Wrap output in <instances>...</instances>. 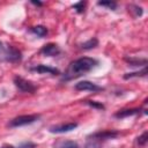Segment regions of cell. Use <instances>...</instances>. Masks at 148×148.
I'll return each mask as SVG.
<instances>
[{
	"label": "cell",
	"instance_id": "cell-21",
	"mask_svg": "<svg viewBox=\"0 0 148 148\" xmlns=\"http://www.w3.org/2000/svg\"><path fill=\"white\" fill-rule=\"evenodd\" d=\"M18 148H36V145L31 141H27V142H22L18 146Z\"/></svg>",
	"mask_w": 148,
	"mask_h": 148
},
{
	"label": "cell",
	"instance_id": "cell-18",
	"mask_svg": "<svg viewBox=\"0 0 148 148\" xmlns=\"http://www.w3.org/2000/svg\"><path fill=\"white\" fill-rule=\"evenodd\" d=\"M136 142H138V146H140V147H145V146L147 145V142H148V132L145 131L140 136H138Z\"/></svg>",
	"mask_w": 148,
	"mask_h": 148
},
{
	"label": "cell",
	"instance_id": "cell-7",
	"mask_svg": "<svg viewBox=\"0 0 148 148\" xmlns=\"http://www.w3.org/2000/svg\"><path fill=\"white\" fill-rule=\"evenodd\" d=\"M60 47L54 44V43H49V44H45L40 50H39V53L43 54L44 57H56L58 54H60Z\"/></svg>",
	"mask_w": 148,
	"mask_h": 148
},
{
	"label": "cell",
	"instance_id": "cell-22",
	"mask_svg": "<svg viewBox=\"0 0 148 148\" xmlns=\"http://www.w3.org/2000/svg\"><path fill=\"white\" fill-rule=\"evenodd\" d=\"M31 3H34L35 6H38V7H40V6H43V2H40V1H31Z\"/></svg>",
	"mask_w": 148,
	"mask_h": 148
},
{
	"label": "cell",
	"instance_id": "cell-14",
	"mask_svg": "<svg viewBox=\"0 0 148 148\" xmlns=\"http://www.w3.org/2000/svg\"><path fill=\"white\" fill-rule=\"evenodd\" d=\"M147 73H148V71H147V66H146V67H143V68H142L141 71H139V72L126 73V74L124 75V79H125V80H128V79H132V77H142V76H146Z\"/></svg>",
	"mask_w": 148,
	"mask_h": 148
},
{
	"label": "cell",
	"instance_id": "cell-11",
	"mask_svg": "<svg viewBox=\"0 0 148 148\" xmlns=\"http://www.w3.org/2000/svg\"><path fill=\"white\" fill-rule=\"evenodd\" d=\"M124 60L131 66H143L145 67L148 64L146 58H131V57L128 58V57H126V58H124Z\"/></svg>",
	"mask_w": 148,
	"mask_h": 148
},
{
	"label": "cell",
	"instance_id": "cell-8",
	"mask_svg": "<svg viewBox=\"0 0 148 148\" xmlns=\"http://www.w3.org/2000/svg\"><path fill=\"white\" fill-rule=\"evenodd\" d=\"M77 127V123H66V124H60V125H54L49 128V132L51 133H67L73 131L74 128Z\"/></svg>",
	"mask_w": 148,
	"mask_h": 148
},
{
	"label": "cell",
	"instance_id": "cell-6",
	"mask_svg": "<svg viewBox=\"0 0 148 148\" xmlns=\"http://www.w3.org/2000/svg\"><path fill=\"white\" fill-rule=\"evenodd\" d=\"M75 90H79V91H92V92H97V91H102L104 90L103 87L94 83V82H90V81H80L77 82L75 86H74Z\"/></svg>",
	"mask_w": 148,
	"mask_h": 148
},
{
	"label": "cell",
	"instance_id": "cell-1",
	"mask_svg": "<svg viewBox=\"0 0 148 148\" xmlns=\"http://www.w3.org/2000/svg\"><path fill=\"white\" fill-rule=\"evenodd\" d=\"M98 65V60L90 57H82L79 59H75L69 62L67 69L61 75V81L67 82L74 79H77L88 72H90L92 68H95Z\"/></svg>",
	"mask_w": 148,
	"mask_h": 148
},
{
	"label": "cell",
	"instance_id": "cell-3",
	"mask_svg": "<svg viewBox=\"0 0 148 148\" xmlns=\"http://www.w3.org/2000/svg\"><path fill=\"white\" fill-rule=\"evenodd\" d=\"M40 118V114H23V116H18L13 118L12 120H9V123L7 124L8 127H21V126H25V125H30L35 121H37Z\"/></svg>",
	"mask_w": 148,
	"mask_h": 148
},
{
	"label": "cell",
	"instance_id": "cell-4",
	"mask_svg": "<svg viewBox=\"0 0 148 148\" xmlns=\"http://www.w3.org/2000/svg\"><path fill=\"white\" fill-rule=\"evenodd\" d=\"M14 84L15 87L22 91V92H29V94H34L37 89V87L31 82V81H28L21 76H15L14 77Z\"/></svg>",
	"mask_w": 148,
	"mask_h": 148
},
{
	"label": "cell",
	"instance_id": "cell-17",
	"mask_svg": "<svg viewBox=\"0 0 148 148\" xmlns=\"http://www.w3.org/2000/svg\"><path fill=\"white\" fill-rule=\"evenodd\" d=\"M97 5L98 6H102V7H106L108 9H111V10H114L117 8V2L116 1H111V0H104V1H97Z\"/></svg>",
	"mask_w": 148,
	"mask_h": 148
},
{
	"label": "cell",
	"instance_id": "cell-20",
	"mask_svg": "<svg viewBox=\"0 0 148 148\" xmlns=\"http://www.w3.org/2000/svg\"><path fill=\"white\" fill-rule=\"evenodd\" d=\"M86 104H88V105L91 106V108L98 109V110H104V109H105V106H104L102 103L96 102V101H86Z\"/></svg>",
	"mask_w": 148,
	"mask_h": 148
},
{
	"label": "cell",
	"instance_id": "cell-10",
	"mask_svg": "<svg viewBox=\"0 0 148 148\" xmlns=\"http://www.w3.org/2000/svg\"><path fill=\"white\" fill-rule=\"evenodd\" d=\"M142 110L140 108H133V109H123L119 110L114 113V118L117 119H123V118H127V117H132L135 114H139Z\"/></svg>",
	"mask_w": 148,
	"mask_h": 148
},
{
	"label": "cell",
	"instance_id": "cell-13",
	"mask_svg": "<svg viewBox=\"0 0 148 148\" xmlns=\"http://www.w3.org/2000/svg\"><path fill=\"white\" fill-rule=\"evenodd\" d=\"M30 31L34 34V35H36V36H38V37H45L46 35H47V28L46 27H44V25H35V27H31L30 28Z\"/></svg>",
	"mask_w": 148,
	"mask_h": 148
},
{
	"label": "cell",
	"instance_id": "cell-19",
	"mask_svg": "<svg viewBox=\"0 0 148 148\" xmlns=\"http://www.w3.org/2000/svg\"><path fill=\"white\" fill-rule=\"evenodd\" d=\"M72 8L75 9L76 13L82 14V13L84 12V8H86V1H79V2L74 3V5L72 6Z\"/></svg>",
	"mask_w": 148,
	"mask_h": 148
},
{
	"label": "cell",
	"instance_id": "cell-23",
	"mask_svg": "<svg viewBox=\"0 0 148 148\" xmlns=\"http://www.w3.org/2000/svg\"><path fill=\"white\" fill-rule=\"evenodd\" d=\"M0 148H15L14 146H12V145H3L2 147H0Z\"/></svg>",
	"mask_w": 148,
	"mask_h": 148
},
{
	"label": "cell",
	"instance_id": "cell-5",
	"mask_svg": "<svg viewBox=\"0 0 148 148\" xmlns=\"http://www.w3.org/2000/svg\"><path fill=\"white\" fill-rule=\"evenodd\" d=\"M120 133L118 131H101V132H96L94 134H90L87 136V139H91L97 141L98 143H102L103 141L110 140V139H116Z\"/></svg>",
	"mask_w": 148,
	"mask_h": 148
},
{
	"label": "cell",
	"instance_id": "cell-16",
	"mask_svg": "<svg viewBox=\"0 0 148 148\" xmlns=\"http://www.w3.org/2000/svg\"><path fill=\"white\" fill-rule=\"evenodd\" d=\"M127 8H128V10H130L131 13H133V15H134L135 17H140V16H142V14H143L142 8H141L140 6H138V5L131 3V5L127 6Z\"/></svg>",
	"mask_w": 148,
	"mask_h": 148
},
{
	"label": "cell",
	"instance_id": "cell-2",
	"mask_svg": "<svg viewBox=\"0 0 148 148\" xmlns=\"http://www.w3.org/2000/svg\"><path fill=\"white\" fill-rule=\"evenodd\" d=\"M22 60V53L20 50L10 44L0 40V62L17 64Z\"/></svg>",
	"mask_w": 148,
	"mask_h": 148
},
{
	"label": "cell",
	"instance_id": "cell-15",
	"mask_svg": "<svg viewBox=\"0 0 148 148\" xmlns=\"http://www.w3.org/2000/svg\"><path fill=\"white\" fill-rule=\"evenodd\" d=\"M97 45H98V39L94 37V38H90V39H88L87 42L82 43V44H81V49H82V50H91V49L96 47Z\"/></svg>",
	"mask_w": 148,
	"mask_h": 148
},
{
	"label": "cell",
	"instance_id": "cell-9",
	"mask_svg": "<svg viewBox=\"0 0 148 148\" xmlns=\"http://www.w3.org/2000/svg\"><path fill=\"white\" fill-rule=\"evenodd\" d=\"M31 72H36L39 74H51V75H59L60 71L58 68L51 67V66H46V65H36L30 67Z\"/></svg>",
	"mask_w": 148,
	"mask_h": 148
},
{
	"label": "cell",
	"instance_id": "cell-12",
	"mask_svg": "<svg viewBox=\"0 0 148 148\" xmlns=\"http://www.w3.org/2000/svg\"><path fill=\"white\" fill-rule=\"evenodd\" d=\"M53 148H79V145L72 140H60L54 143Z\"/></svg>",
	"mask_w": 148,
	"mask_h": 148
}]
</instances>
